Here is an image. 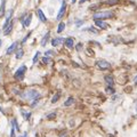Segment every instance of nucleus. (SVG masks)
I'll return each instance as SVG.
<instances>
[{
  "instance_id": "f257e3e1",
  "label": "nucleus",
  "mask_w": 137,
  "mask_h": 137,
  "mask_svg": "<svg viewBox=\"0 0 137 137\" xmlns=\"http://www.w3.org/2000/svg\"><path fill=\"white\" fill-rule=\"evenodd\" d=\"M22 98L24 100H39L41 97V94L38 91V90H34V89H29L21 95Z\"/></svg>"
},
{
  "instance_id": "f03ea898",
  "label": "nucleus",
  "mask_w": 137,
  "mask_h": 137,
  "mask_svg": "<svg viewBox=\"0 0 137 137\" xmlns=\"http://www.w3.org/2000/svg\"><path fill=\"white\" fill-rule=\"evenodd\" d=\"M114 16V14L112 11H98V13H95L93 15L94 19H106V18H112Z\"/></svg>"
},
{
  "instance_id": "7ed1b4c3",
  "label": "nucleus",
  "mask_w": 137,
  "mask_h": 137,
  "mask_svg": "<svg viewBox=\"0 0 137 137\" xmlns=\"http://www.w3.org/2000/svg\"><path fill=\"white\" fill-rule=\"evenodd\" d=\"M26 72V65H21V66L15 71V79L18 80V81H22L24 79V74Z\"/></svg>"
},
{
  "instance_id": "20e7f679",
  "label": "nucleus",
  "mask_w": 137,
  "mask_h": 137,
  "mask_svg": "<svg viewBox=\"0 0 137 137\" xmlns=\"http://www.w3.org/2000/svg\"><path fill=\"white\" fill-rule=\"evenodd\" d=\"M96 66L100 71H105V70H109L111 67V64L109 63L108 61H105V59H100V61H97L96 62Z\"/></svg>"
},
{
  "instance_id": "39448f33",
  "label": "nucleus",
  "mask_w": 137,
  "mask_h": 137,
  "mask_svg": "<svg viewBox=\"0 0 137 137\" xmlns=\"http://www.w3.org/2000/svg\"><path fill=\"white\" fill-rule=\"evenodd\" d=\"M13 14H14V10L13 9H9V10L7 11V14H6V19H5L4 24H2V30L6 27V26L9 24V23L11 22V18H13Z\"/></svg>"
},
{
  "instance_id": "423d86ee",
  "label": "nucleus",
  "mask_w": 137,
  "mask_h": 137,
  "mask_svg": "<svg viewBox=\"0 0 137 137\" xmlns=\"http://www.w3.org/2000/svg\"><path fill=\"white\" fill-rule=\"evenodd\" d=\"M31 21H32V14L26 15L25 17L21 18V22H22L23 27H29L30 24H31Z\"/></svg>"
},
{
  "instance_id": "0eeeda50",
  "label": "nucleus",
  "mask_w": 137,
  "mask_h": 137,
  "mask_svg": "<svg viewBox=\"0 0 137 137\" xmlns=\"http://www.w3.org/2000/svg\"><path fill=\"white\" fill-rule=\"evenodd\" d=\"M65 9H66V2L63 0V1H62V6H61L58 14H57V17H56L57 21H61V19H62V17L64 16V13H65Z\"/></svg>"
},
{
  "instance_id": "6e6552de",
  "label": "nucleus",
  "mask_w": 137,
  "mask_h": 137,
  "mask_svg": "<svg viewBox=\"0 0 137 137\" xmlns=\"http://www.w3.org/2000/svg\"><path fill=\"white\" fill-rule=\"evenodd\" d=\"M17 46H18V42H17V41L13 42V44L7 48V50H6V55H11L15 50H17Z\"/></svg>"
},
{
  "instance_id": "1a4fd4ad",
  "label": "nucleus",
  "mask_w": 137,
  "mask_h": 137,
  "mask_svg": "<svg viewBox=\"0 0 137 137\" xmlns=\"http://www.w3.org/2000/svg\"><path fill=\"white\" fill-rule=\"evenodd\" d=\"M95 21V25L97 26V27H100V29H108L109 27V24L106 22H104V21H102V19H94Z\"/></svg>"
},
{
  "instance_id": "9d476101",
  "label": "nucleus",
  "mask_w": 137,
  "mask_h": 137,
  "mask_svg": "<svg viewBox=\"0 0 137 137\" xmlns=\"http://www.w3.org/2000/svg\"><path fill=\"white\" fill-rule=\"evenodd\" d=\"M64 39L63 37H57L55 38V39H53L52 40V46H54V47H57V46H61V44H63L64 42Z\"/></svg>"
},
{
  "instance_id": "9b49d317",
  "label": "nucleus",
  "mask_w": 137,
  "mask_h": 137,
  "mask_svg": "<svg viewBox=\"0 0 137 137\" xmlns=\"http://www.w3.org/2000/svg\"><path fill=\"white\" fill-rule=\"evenodd\" d=\"M36 14H37V16H38V18L40 19L41 22H47V18H46V15L44 14V11L41 10V9H39L38 8L37 10H36Z\"/></svg>"
},
{
  "instance_id": "f8f14e48",
  "label": "nucleus",
  "mask_w": 137,
  "mask_h": 137,
  "mask_svg": "<svg viewBox=\"0 0 137 137\" xmlns=\"http://www.w3.org/2000/svg\"><path fill=\"white\" fill-rule=\"evenodd\" d=\"M64 44L66 46L67 48H73L74 47V39L73 38H66L65 40H64Z\"/></svg>"
},
{
  "instance_id": "ddd939ff",
  "label": "nucleus",
  "mask_w": 137,
  "mask_h": 137,
  "mask_svg": "<svg viewBox=\"0 0 137 137\" xmlns=\"http://www.w3.org/2000/svg\"><path fill=\"white\" fill-rule=\"evenodd\" d=\"M104 80H105V82H106L110 87H112V86H113V83H114V78H113V75H110V74L105 75Z\"/></svg>"
},
{
  "instance_id": "4468645a",
  "label": "nucleus",
  "mask_w": 137,
  "mask_h": 137,
  "mask_svg": "<svg viewBox=\"0 0 137 137\" xmlns=\"http://www.w3.org/2000/svg\"><path fill=\"white\" fill-rule=\"evenodd\" d=\"M13 26H14V23L10 22L7 26H6V27H5V29H4V34H5V36H8V34L10 33L11 30H13Z\"/></svg>"
},
{
  "instance_id": "2eb2a0df",
  "label": "nucleus",
  "mask_w": 137,
  "mask_h": 137,
  "mask_svg": "<svg viewBox=\"0 0 137 137\" xmlns=\"http://www.w3.org/2000/svg\"><path fill=\"white\" fill-rule=\"evenodd\" d=\"M6 10V0H1V5H0V18L5 15Z\"/></svg>"
},
{
  "instance_id": "dca6fc26",
  "label": "nucleus",
  "mask_w": 137,
  "mask_h": 137,
  "mask_svg": "<svg viewBox=\"0 0 137 137\" xmlns=\"http://www.w3.org/2000/svg\"><path fill=\"white\" fill-rule=\"evenodd\" d=\"M49 36H50V32H47V33L45 34V37L42 38V40L40 41V45L42 47H45V46L47 45V42L49 41Z\"/></svg>"
},
{
  "instance_id": "f3484780",
  "label": "nucleus",
  "mask_w": 137,
  "mask_h": 137,
  "mask_svg": "<svg viewBox=\"0 0 137 137\" xmlns=\"http://www.w3.org/2000/svg\"><path fill=\"white\" fill-rule=\"evenodd\" d=\"M23 55H24V50H23V48H18L17 50H16V58L17 59H21L23 57Z\"/></svg>"
},
{
  "instance_id": "a211bd4d",
  "label": "nucleus",
  "mask_w": 137,
  "mask_h": 137,
  "mask_svg": "<svg viewBox=\"0 0 137 137\" xmlns=\"http://www.w3.org/2000/svg\"><path fill=\"white\" fill-rule=\"evenodd\" d=\"M42 63L44 64H48V65H52L53 64V59L49 57V56H45L42 58Z\"/></svg>"
},
{
  "instance_id": "6ab92c4d",
  "label": "nucleus",
  "mask_w": 137,
  "mask_h": 137,
  "mask_svg": "<svg viewBox=\"0 0 137 137\" xmlns=\"http://www.w3.org/2000/svg\"><path fill=\"white\" fill-rule=\"evenodd\" d=\"M74 103V98L73 97H69L66 102H64V106H71Z\"/></svg>"
},
{
  "instance_id": "aec40b11",
  "label": "nucleus",
  "mask_w": 137,
  "mask_h": 137,
  "mask_svg": "<svg viewBox=\"0 0 137 137\" xmlns=\"http://www.w3.org/2000/svg\"><path fill=\"white\" fill-rule=\"evenodd\" d=\"M118 2H119V0H105L104 1V4L108 5V6H113V5L118 4Z\"/></svg>"
},
{
  "instance_id": "412c9836",
  "label": "nucleus",
  "mask_w": 137,
  "mask_h": 137,
  "mask_svg": "<svg viewBox=\"0 0 137 137\" xmlns=\"http://www.w3.org/2000/svg\"><path fill=\"white\" fill-rule=\"evenodd\" d=\"M64 29H65V23L64 22H61L58 24V29H57V32L58 33H61V32H63L64 31Z\"/></svg>"
},
{
  "instance_id": "4be33fe9",
  "label": "nucleus",
  "mask_w": 137,
  "mask_h": 137,
  "mask_svg": "<svg viewBox=\"0 0 137 137\" xmlns=\"http://www.w3.org/2000/svg\"><path fill=\"white\" fill-rule=\"evenodd\" d=\"M21 113H22V115L24 117V119H25V120L30 119V117H31V112H25L24 110H21Z\"/></svg>"
},
{
  "instance_id": "5701e85b",
  "label": "nucleus",
  "mask_w": 137,
  "mask_h": 137,
  "mask_svg": "<svg viewBox=\"0 0 137 137\" xmlns=\"http://www.w3.org/2000/svg\"><path fill=\"white\" fill-rule=\"evenodd\" d=\"M105 91H106L108 94H111V95H113V94L115 93V90L113 89V87H108V88L105 89Z\"/></svg>"
},
{
  "instance_id": "b1692460",
  "label": "nucleus",
  "mask_w": 137,
  "mask_h": 137,
  "mask_svg": "<svg viewBox=\"0 0 137 137\" xmlns=\"http://www.w3.org/2000/svg\"><path fill=\"white\" fill-rule=\"evenodd\" d=\"M39 56H40V52H37V53H36V55H34V57H33V59H32V63H33V64L37 63V61H38V58H39Z\"/></svg>"
},
{
  "instance_id": "393cba45",
  "label": "nucleus",
  "mask_w": 137,
  "mask_h": 137,
  "mask_svg": "<svg viewBox=\"0 0 137 137\" xmlns=\"http://www.w3.org/2000/svg\"><path fill=\"white\" fill-rule=\"evenodd\" d=\"M59 96H61V94H59V93H57V94H56V95H54V97H53V98H52V103H56V102L58 100Z\"/></svg>"
},
{
  "instance_id": "a878e982",
  "label": "nucleus",
  "mask_w": 137,
  "mask_h": 137,
  "mask_svg": "<svg viewBox=\"0 0 137 137\" xmlns=\"http://www.w3.org/2000/svg\"><path fill=\"white\" fill-rule=\"evenodd\" d=\"M83 31H89V32H93V33H97V32H98L97 30H95L94 27H91V26H89L87 29H83Z\"/></svg>"
},
{
  "instance_id": "bb28decb",
  "label": "nucleus",
  "mask_w": 137,
  "mask_h": 137,
  "mask_svg": "<svg viewBox=\"0 0 137 137\" xmlns=\"http://www.w3.org/2000/svg\"><path fill=\"white\" fill-rule=\"evenodd\" d=\"M13 128H14V129H16V130H18L19 131V127H18V123H17V121H16V120H13Z\"/></svg>"
},
{
  "instance_id": "cd10ccee",
  "label": "nucleus",
  "mask_w": 137,
  "mask_h": 137,
  "mask_svg": "<svg viewBox=\"0 0 137 137\" xmlns=\"http://www.w3.org/2000/svg\"><path fill=\"white\" fill-rule=\"evenodd\" d=\"M55 117H56V113H55V112H53V113H49V114H47V119H49V120L54 119Z\"/></svg>"
},
{
  "instance_id": "c85d7f7f",
  "label": "nucleus",
  "mask_w": 137,
  "mask_h": 137,
  "mask_svg": "<svg viewBox=\"0 0 137 137\" xmlns=\"http://www.w3.org/2000/svg\"><path fill=\"white\" fill-rule=\"evenodd\" d=\"M82 48H83V46H82V44H78L77 46H75V49H77L78 52H81Z\"/></svg>"
},
{
  "instance_id": "c756f323",
  "label": "nucleus",
  "mask_w": 137,
  "mask_h": 137,
  "mask_svg": "<svg viewBox=\"0 0 137 137\" xmlns=\"http://www.w3.org/2000/svg\"><path fill=\"white\" fill-rule=\"evenodd\" d=\"M31 34H32V32H29V33L26 34L25 37H24V39H23V40H22V44H24V42H25V41L27 40V39H29V38H30V36H31Z\"/></svg>"
},
{
  "instance_id": "7c9ffc66",
  "label": "nucleus",
  "mask_w": 137,
  "mask_h": 137,
  "mask_svg": "<svg viewBox=\"0 0 137 137\" xmlns=\"http://www.w3.org/2000/svg\"><path fill=\"white\" fill-rule=\"evenodd\" d=\"M50 55H54V50H52V49L45 53V56H50Z\"/></svg>"
},
{
  "instance_id": "2f4dec72",
  "label": "nucleus",
  "mask_w": 137,
  "mask_h": 137,
  "mask_svg": "<svg viewBox=\"0 0 137 137\" xmlns=\"http://www.w3.org/2000/svg\"><path fill=\"white\" fill-rule=\"evenodd\" d=\"M83 22H85V21H77V22H75V25L80 26V25H82V24H83Z\"/></svg>"
},
{
  "instance_id": "473e14b6",
  "label": "nucleus",
  "mask_w": 137,
  "mask_h": 137,
  "mask_svg": "<svg viewBox=\"0 0 137 137\" xmlns=\"http://www.w3.org/2000/svg\"><path fill=\"white\" fill-rule=\"evenodd\" d=\"M10 137H15V131H14V128L10 130Z\"/></svg>"
},
{
  "instance_id": "72a5a7b5",
  "label": "nucleus",
  "mask_w": 137,
  "mask_h": 137,
  "mask_svg": "<svg viewBox=\"0 0 137 137\" xmlns=\"http://www.w3.org/2000/svg\"><path fill=\"white\" fill-rule=\"evenodd\" d=\"M61 137H66V133H62L61 134Z\"/></svg>"
},
{
  "instance_id": "f704fd0d",
  "label": "nucleus",
  "mask_w": 137,
  "mask_h": 137,
  "mask_svg": "<svg viewBox=\"0 0 137 137\" xmlns=\"http://www.w3.org/2000/svg\"><path fill=\"white\" fill-rule=\"evenodd\" d=\"M86 1H88V0H80V1H79V2H80V4H83V2H86Z\"/></svg>"
},
{
  "instance_id": "c9c22d12",
  "label": "nucleus",
  "mask_w": 137,
  "mask_h": 137,
  "mask_svg": "<svg viewBox=\"0 0 137 137\" xmlns=\"http://www.w3.org/2000/svg\"><path fill=\"white\" fill-rule=\"evenodd\" d=\"M134 82H135V83H136V85H137V75H136V77H135V78H134Z\"/></svg>"
},
{
  "instance_id": "e433bc0d",
  "label": "nucleus",
  "mask_w": 137,
  "mask_h": 137,
  "mask_svg": "<svg viewBox=\"0 0 137 137\" xmlns=\"http://www.w3.org/2000/svg\"><path fill=\"white\" fill-rule=\"evenodd\" d=\"M22 137H27V133H24L23 134V136Z\"/></svg>"
},
{
  "instance_id": "4c0bfd02",
  "label": "nucleus",
  "mask_w": 137,
  "mask_h": 137,
  "mask_svg": "<svg viewBox=\"0 0 137 137\" xmlns=\"http://www.w3.org/2000/svg\"><path fill=\"white\" fill-rule=\"evenodd\" d=\"M72 1V4H74V2H77V0H71Z\"/></svg>"
},
{
  "instance_id": "58836bf2",
  "label": "nucleus",
  "mask_w": 137,
  "mask_h": 137,
  "mask_svg": "<svg viewBox=\"0 0 137 137\" xmlns=\"http://www.w3.org/2000/svg\"><path fill=\"white\" fill-rule=\"evenodd\" d=\"M1 45H2V40H0V47H1Z\"/></svg>"
}]
</instances>
